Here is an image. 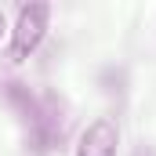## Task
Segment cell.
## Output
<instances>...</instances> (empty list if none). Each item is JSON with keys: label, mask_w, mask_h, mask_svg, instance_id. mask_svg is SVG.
Here are the masks:
<instances>
[{"label": "cell", "mask_w": 156, "mask_h": 156, "mask_svg": "<svg viewBox=\"0 0 156 156\" xmlns=\"http://www.w3.org/2000/svg\"><path fill=\"white\" fill-rule=\"evenodd\" d=\"M4 26H7V22H4V11H0V33H4Z\"/></svg>", "instance_id": "obj_5"}, {"label": "cell", "mask_w": 156, "mask_h": 156, "mask_svg": "<svg viewBox=\"0 0 156 156\" xmlns=\"http://www.w3.org/2000/svg\"><path fill=\"white\" fill-rule=\"evenodd\" d=\"M47 26H51V7L44 0L22 4L18 15H15V29H11V62H26L44 44Z\"/></svg>", "instance_id": "obj_2"}, {"label": "cell", "mask_w": 156, "mask_h": 156, "mask_svg": "<svg viewBox=\"0 0 156 156\" xmlns=\"http://www.w3.org/2000/svg\"><path fill=\"white\" fill-rule=\"evenodd\" d=\"M7 98L15 102V109H18V116H22L26 149L33 156H44V153H51V149H58V145L66 142L69 116H66V105H62L55 94H33L29 87L11 83V87H7Z\"/></svg>", "instance_id": "obj_1"}, {"label": "cell", "mask_w": 156, "mask_h": 156, "mask_svg": "<svg viewBox=\"0 0 156 156\" xmlns=\"http://www.w3.org/2000/svg\"><path fill=\"white\" fill-rule=\"evenodd\" d=\"M131 156H156V149H153V145H138Z\"/></svg>", "instance_id": "obj_4"}, {"label": "cell", "mask_w": 156, "mask_h": 156, "mask_svg": "<svg viewBox=\"0 0 156 156\" xmlns=\"http://www.w3.org/2000/svg\"><path fill=\"white\" fill-rule=\"evenodd\" d=\"M116 145H120V127L109 116H98L80 131L76 156H116Z\"/></svg>", "instance_id": "obj_3"}]
</instances>
